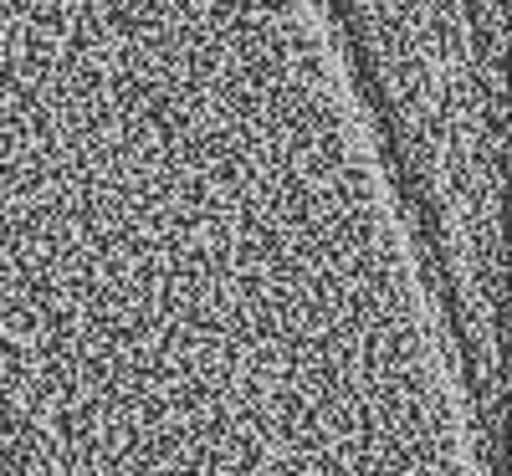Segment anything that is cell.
Listing matches in <instances>:
<instances>
[{
	"instance_id": "cell-1",
	"label": "cell",
	"mask_w": 512,
	"mask_h": 476,
	"mask_svg": "<svg viewBox=\"0 0 512 476\" xmlns=\"http://www.w3.org/2000/svg\"><path fill=\"white\" fill-rule=\"evenodd\" d=\"M369 108L425 118L507 93V0H318Z\"/></svg>"
},
{
	"instance_id": "cell-2",
	"label": "cell",
	"mask_w": 512,
	"mask_h": 476,
	"mask_svg": "<svg viewBox=\"0 0 512 476\" xmlns=\"http://www.w3.org/2000/svg\"><path fill=\"white\" fill-rule=\"evenodd\" d=\"M47 359H52V395H57V415H52V476H103V420H98V400H82V379H77V359L67 343V318L52 308V328H47Z\"/></svg>"
}]
</instances>
